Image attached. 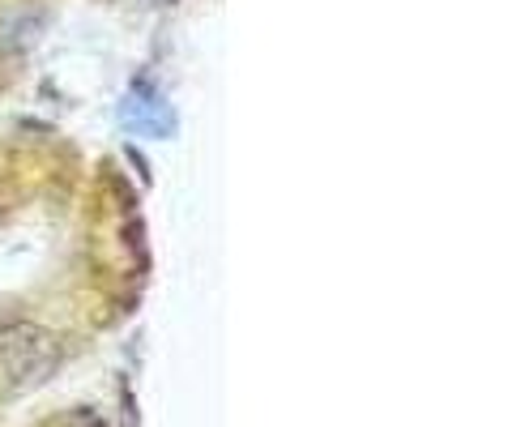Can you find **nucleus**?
Listing matches in <instances>:
<instances>
[{
	"mask_svg": "<svg viewBox=\"0 0 512 427\" xmlns=\"http://www.w3.org/2000/svg\"><path fill=\"white\" fill-rule=\"evenodd\" d=\"M47 30V9L35 0H13L0 9V65H18L39 47Z\"/></svg>",
	"mask_w": 512,
	"mask_h": 427,
	"instance_id": "obj_1",
	"label": "nucleus"
}]
</instances>
